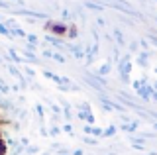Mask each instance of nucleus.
I'll use <instances>...</instances> for the list:
<instances>
[{"label": "nucleus", "instance_id": "obj_1", "mask_svg": "<svg viewBox=\"0 0 157 155\" xmlns=\"http://www.w3.org/2000/svg\"><path fill=\"white\" fill-rule=\"evenodd\" d=\"M0 151H2V153H6V143H4L2 139H0Z\"/></svg>", "mask_w": 157, "mask_h": 155}, {"label": "nucleus", "instance_id": "obj_2", "mask_svg": "<svg viewBox=\"0 0 157 155\" xmlns=\"http://www.w3.org/2000/svg\"><path fill=\"white\" fill-rule=\"evenodd\" d=\"M0 139H2V132H0Z\"/></svg>", "mask_w": 157, "mask_h": 155}]
</instances>
